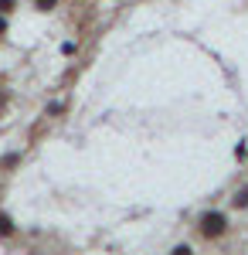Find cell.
Instances as JSON below:
<instances>
[{
  "mask_svg": "<svg viewBox=\"0 0 248 255\" xmlns=\"http://www.w3.org/2000/svg\"><path fill=\"white\" fill-rule=\"evenodd\" d=\"M197 232H201V238H208V242L228 235V215L225 211H204V215L197 218Z\"/></svg>",
  "mask_w": 248,
  "mask_h": 255,
  "instance_id": "6da1fadb",
  "label": "cell"
},
{
  "mask_svg": "<svg viewBox=\"0 0 248 255\" xmlns=\"http://www.w3.org/2000/svg\"><path fill=\"white\" fill-rule=\"evenodd\" d=\"M17 235V225L10 215H0V238H14Z\"/></svg>",
  "mask_w": 248,
  "mask_h": 255,
  "instance_id": "7a4b0ae2",
  "label": "cell"
},
{
  "mask_svg": "<svg viewBox=\"0 0 248 255\" xmlns=\"http://www.w3.org/2000/svg\"><path fill=\"white\" fill-rule=\"evenodd\" d=\"M231 204H235V208H248V187H238L235 197H231Z\"/></svg>",
  "mask_w": 248,
  "mask_h": 255,
  "instance_id": "3957f363",
  "label": "cell"
},
{
  "mask_svg": "<svg viewBox=\"0 0 248 255\" xmlns=\"http://www.w3.org/2000/svg\"><path fill=\"white\" fill-rule=\"evenodd\" d=\"M55 7H58V0H34V10H41V14H48Z\"/></svg>",
  "mask_w": 248,
  "mask_h": 255,
  "instance_id": "277c9868",
  "label": "cell"
},
{
  "mask_svg": "<svg viewBox=\"0 0 248 255\" xmlns=\"http://www.w3.org/2000/svg\"><path fill=\"white\" fill-rule=\"evenodd\" d=\"M17 163H20V153H10V157H3L0 167H7V170H10V167H17Z\"/></svg>",
  "mask_w": 248,
  "mask_h": 255,
  "instance_id": "5b68a950",
  "label": "cell"
},
{
  "mask_svg": "<svg viewBox=\"0 0 248 255\" xmlns=\"http://www.w3.org/2000/svg\"><path fill=\"white\" fill-rule=\"evenodd\" d=\"M235 157H238V160H248V146H245V143H238V146H235Z\"/></svg>",
  "mask_w": 248,
  "mask_h": 255,
  "instance_id": "8992f818",
  "label": "cell"
},
{
  "mask_svg": "<svg viewBox=\"0 0 248 255\" xmlns=\"http://www.w3.org/2000/svg\"><path fill=\"white\" fill-rule=\"evenodd\" d=\"M14 3H17V0H0V14H10V10H14Z\"/></svg>",
  "mask_w": 248,
  "mask_h": 255,
  "instance_id": "52a82bcc",
  "label": "cell"
},
{
  "mask_svg": "<svg viewBox=\"0 0 248 255\" xmlns=\"http://www.w3.org/2000/svg\"><path fill=\"white\" fill-rule=\"evenodd\" d=\"M61 109H65V106H61V102H51V106H48V116H58V113H61Z\"/></svg>",
  "mask_w": 248,
  "mask_h": 255,
  "instance_id": "ba28073f",
  "label": "cell"
},
{
  "mask_svg": "<svg viewBox=\"0 0 248 255\" xmlns=\"http://www.w3.org/2000/svg\"><path fill=\"white\" fill-rule=\"evenodd\" d=\"M191 252H194L191 245H177V249H173V255H191Z\"/></svg>",
  "mask_w": 248,
  "mask_h": 255,
  "instance_id": "9c48e42d",
  "label": "cell"
},
{
  "mask_svg": "<svg viewBox=\"0 0 248 255\" xmlns=\"http://www.w3.org/2000/svg\"><path fill=\"white\" fill-rule=\"evenodd\" d=\"M3 34H7V20L0 17V38H3Z\"/></svg>",
  "mask_w": 248,
  "mask_h": 255,
  "instance_id": "30bf717a",
  "label": "cell"
},
{
  "mask_svg": "<svg viewBox=\"0 0 248 255\" xmlns=\"http://www.w3.org/2000/svg\"><path fill=\"white\" fill-rule=\"evenodd\" d=\"M3 102H7V99H3V96H0V109H3Z\"/></svg>",
  "mask_w": 248,
  "mask_h": 255,
  "instance_id": "8fae6325",
  "label": "cell"
}]
</instances>
